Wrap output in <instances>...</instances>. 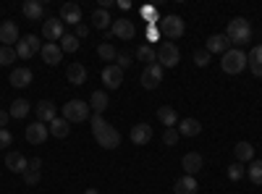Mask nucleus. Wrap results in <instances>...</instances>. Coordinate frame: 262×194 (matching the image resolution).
<instances>
[{
	"instance_id": "nucleus-47",
	"label": "nucleus",
	"mask_w": 262,
	"mask_h": 194,
	"mask_svg": "<svg viewBox=\"0 0 262 194\" xmlns=\"http://www.w3.org/2000/svg\"><path fill=\"white\" fill-rule=\"evenodd\" d=\"M86 32H90V29H86L84 24H76V37L81 39V37H86Z\"/></svg>"
},
{
	"instance_id": "nucleus-40",
	"label": "nucleus",
	"mask_w": 262,
	"mask_h": 194,
	"mask_svg": "<svg viewBox=\"0 0 262 194\" xmlns=\"http://www.w3.org/2000/svg\"><path fill=\"white\" fill-rule=\"evenodd\" d=\"M226 174H228L231 181H238V179H244V176H247V168H242V163H233V165H228Z\"/></svg>"
},
{
	"instance_id": "nucleus-8",
	"label": "nucleus",
	"mask_w": 262,
	"mask_h": 194,
	"mask_svg": "<svg viewBox=\"0 0 262 194\" xmlns=\"http://www.w3.org/2000/svg\"><path fill=\"white\" fill-rule=\"evenodd\" d=\"M111 34L118 37V39H134L137 29H134V21H128V18H116L113 24H111Z\"/></svg>"
},
{
	"instance_id": "nucleus-5",
	"label": "nucleus",
	"mask_w": 262,
	"mask_h": 194,
	"mask_svg": "<svg viewBox=\"0 0 262 194\" xmlns=\"http://www.w3.org/2000/svg\"><path fill=\"white\" fill-rule=\"evenodd\" d=\"M158 63L163 69H176L179 66V63H181V50L176 48V42L165 39L163 45L158 48Z\"/></svg>"
},
{
	"instance_id": "nucleus-18",
	"label": "nucleus",
	"mask_w": 262,
	"mask_h": 194,
	"mask_svg": "<svg viewBox=\"0 0 262 194\" xmlns=\"http://www.w3.org/2000/svg\"><path fill=\"white\" fill-rule=\"evenodd\" d=\"M27 165H29V160H27L24 155H21V153H16V149L6 153V168L11 170V174H24Z\"/></svg>"
},
{
	"instance_id": "nucleus-12",
	"label": "nucleus",
	"mask_w": 262,
	"mask_h": 194,
	"mask_svg": "<svg viewBox=\"0 0 262 194\" xmlns=\"http://www.w3.org/2000/svg\"><path fill=\"white\" fill-rule=\"evenodd\" d=\"M202 165H205V158H202L200 153H186V155L181 158V168H184L186 176H196V174L202 170Z\"/></svg>"
},
{
	"instance_id": "nucleus-2",
	"label": "nucleus",
	"mask_w": 262,
	"mask_h": 194,
	"mask_svg": "<svg viewBox=\"0 0 262 194\" xmlns=\"http://www.w3.org/2000/svg\"><path fill=\"white\" fill-rule=\"evenodd\" d=\"M158 32L165 37V39H179V37H184V32H186V27H184V18L181 16H176V13H170V16H163L160 21H158Z\"/></svg>"
},
{
	"instance_id": "nucleus-48",
	"label": "nucleus",
	"mask_w": 262,
	"mask_h": 194,
	"mask_svg": "<svg viewBox=\"0 0 262 194\" xmlns=\"http://www.w3.org/2000/svg\"><path fill=\"white\" fill-rule=\"evenodd\" d=\"M158 37V29L155 27H147V39H155Z\"/></svg>"
},
{
	"instance_id": "nucleus-16",
	"label": "nucleus",
	"mask_w": 262,
	"mask_h": 194,
	"mask_svg": "<svg viewBox=\"0 0 262 194\" xmlns=\"http://www.w3.org/2000/svg\"><path fill=\"white\" fill-rule=\"evenodd\" d=\"M34 113H37L39 123H50V121L58 118V111H55V105H53L50 100H39V102L34 105Z\"/></svg>"
},
{
	"instance_id": "nucleus-14",
	"label": "nucleus",
	"mask_w": 262,
	"mask_h": 194,
	"mask_svg": "<svg viewBox=\"0 0 262 194\" xmlns=\"http://www.w3.org/2000/svg\"><path fill=\"white\" fill-rule=\"evenodd\" d=\"M233 45L228 42V37L226 34H212L207 42H205V50L210 53V55H215V53H221V55H226L228 50H231Z\"/></svg>"
},
{
	"instance_id": "nucleus-4",
	"label": "nucleus",
	"mask_w": 262,
	"mask_h": 194,
	"mask_svg": "<svg viewBox=\"0 0 262 194\" xmlns=\"http://www.w3.org/2000/svg\"><path fill=\"white\" fill-rule=\"evenodd\" d=\"M63 118L69 123H84L90 118V102L84 100H69L63 105Z\"/></svg>"
},
{
	"instance_id": "nucleus-23",
	"label": "nucleus",
	"mask_w": 262,
	"mask_h": 194,
	"mask_svg": "<svg viewBox=\"0 0 262 194\" xmlns=\"http://www.w3.org/2000/svg\"><path fill=\"white\" fill-rule=\"evenodd\" d=\"M11 84L16 90H24V87H29L32 84V71L27 69V66H18V69H13L11 71Z\"/></svg>"
},
{
	"instance_id": "nucleus-39",
	"label": "nucleus",
	"mask_w": 262,
	"mask_h": 194,
	"mask_svg": "<svg viewBox=\"0 0 262 194\" xmlns=\"http://www.w3.org/2000/svg\"><path fill=\"white\" fill-rule=\"evenodd\" d=\"M191 58H194V63H196L200 69H205V66H210V58H212V55L202 48V50H194V53H191Z\"/></svg>"
},
{
	"instance_id": "nucleus-34",
	"label": "nucleus",
	"mask_w": 262,
	"mask_h": 194,
	"mask_svg": "<svg viewBox=\"0 0 262 194\" xmlns=\"http://www.w3.org/2000/svg\"><path fill=\"white\" fill-rule=\"evenodd\" d=\"M97 55L102 60H107V63H113L118 58V50L113 48V42H100V45H97Z\"/></svg>"
},
{
	"instance_id": "nucleus-6",
	"label": "nucleus",
	"mask_w": 262,
	"mask_h": 194,
	"mask_svg": "<svg viewBox=\"0 0 262 194\" xmlns=\"http://www.w3.org/2000/svg\"><path fill=\"white\" fill-rule=\"evenodd\" d=\"M42 45H45V42H39V37L27 34L24 39L16 42V55H18V58H32V55H37V53L42 50Z\"/></svg>"
},
{
	"instance_id": "nucleus-15",
	"label": "nucleus",
	"mask_w": 262,
	"mask_h": 194,
	"mask_svg": "<svg viewBox=\"0 0 262 194\" xmlns=\"http://www.w3.org/2000/svg\"><path fill=\"white\" fill-rule=\"evenodd\" d=\"M60 21L63 24H81V6L79 3H63L60 6Z\"/></svg>"
},
{
	"instance_id": "nucleus-10",
	"label": "nucleus",
	"mask_w": 262,
	"mask_h": 194,
	"mask_svg": "<svg viewBox=\"0 0 262 194\" xmlns=\"http://www.w3.org/2000/svg\"><path fill=\"white\" fill-rule=\"evenodd\" d=\"M102 84H105L107 90H118L121 84H123V71L116 66V63H111V66L102 69Z\"/></svg>"
},
{
	"instance_id": "nucleus-44",
	"label": "nucleus",
	"mask_w": 262,
	"mask_h": 194,
	"mask_svg": "<svg viewBox=\"0 0 262 194\" xmlns=\"http://www.w3.org/2000/svg\"><path fill=\"white\" fill-rule=\"evenodd\" d=\"M116 66H118L121 71H126V69L131 66V53H118V58H116Z\"/></svg>"
},
{
	"instance_id": "nucleus-37",
	"label": "nucleus",
	"mask_w": 262,
	"mask_h": 194,
	"mask_svg": "<svg viewBox=\"0 0 262 194\" xmlns=\"http://www.w3.org/2000/svg\"><path fill=\"white\" fill-rule=\"evenodd\" d=\"M16 48H6V45H0V66H11V63L16 60Z\"/></svg>"
},
{
	"instance_id": "nucleus-9",
	"label": "nucleus",
	"mask_w": 262,
	"mask_h": 194,
	"mask_svg": "<svg viewBox=\"0 0 262 194\" xmlns=\"http://www.w3.org/2000/svg\"><path fill=\"white\" fill-rule=\"evenodd\" d=\"M95 139H97V144L102 149H116L121 144V132H118V128H113V126H107L105 132L95 134Z\"/></svg>"
},
{
	"instance_id": "nucleus-50",
	"label": "nucleus",
	"mask_w": 262,
	"mask_h": 194,
	"mask_svg": "<svg viewBox=\"0 0 262 194\" xmlns=\"http://www.w3.org/2000/svg\"><path fill=\"white\" fill-rule=\"evenodd\" d=\"M84 194H100V191H97V189H86Z\"/></svg>"
},
{
	"instance_id": "nucleus-49",
	"label": "nucleus",
	"mask_w": 262,
	"mask_h": 194,
	"mask_svg": "<svg viewBox=\"0 0 262 194\" xmlns=\"http://www.w3.org/2000/svg\"><path fill=\"white\" fill-rule=\"evenodd\" d=\"M29 168H42V160H39V158H32V160H29Z\"/></svg>"
},
{
	"instance_id": "nucleus-42",
	"label": "nucleus",
	"mask_w": 262,
	"mask_h": 194,
	"mask_svg": "<svg viewBox=\"0 0 262 194\" xmlns=\"http://www.w3.org/2000/svg\"><path fill=\"white\" fill-rule=\"evenodd\" d=\"M90 126H92V134H100V132H105L111 123H107L102 116H92V118H90Z\"/></svg>"
},
{
	"instance_id": "nucleus-36",
	"label": "nucleus",
	"mask_w": 262,
	"mask_h": 194,
	"mask_svg": "<svg viewBox=\"0 0 262 194\" xmlns=\"http://www.w3.org/2000/svg\"><path fill=\"white\" fill-rule=\"evenodd\" d=\"M60 50L63 53H76L79 50V37L76 34H63L60 37Z\"/></svg>"
},
{
	"instance_id": "nucleus-38",
	"label": "nucleus",
	"mask_w": 262,
	"mask_h": 194,
	"mask_svg": "<svg viewBox=\"0 0 262 194\" xmlns=\"http://www.w3.org/2000/svg\"><path fill=\"white\" fill-rule=\"evenodd\" d=\"M21 176H24L27 186H37V184H39V179H42L39 168H29V165H27V170H24V174H21Z\"/></svg>"
},
{
	"instance_id": "nucleus-29",
	"label": "nucleus",
	"mask_w": 262,
	"mask_h": 194,
	"mask_svg": "<svg viewBox=\"0 0 262 194\" xmlns=\"http://www.w3.org/2000/svg\"><path fill=\"white\" fill-rule=\"evenodd\" d=\"M233 155H236V163H252L254 160V147L249 142H238L233 147Z\"/></svg>"
},
{
	"instance_id": "nucleus-13",
	"label": "nucleus",
	"mask_w": 262,
	"mask_h": 194,
	"mask_svg": "<svg viewBox=\"0 0 262 194\" xmlns=\"http://www.w3.org/2000/svg\"><path fill=\"white\" fill-rule=\"evenodd\" d=\"M42 34H45L48 42H60V37L66 34V32H63V21H60V18L42 21Z\"/></svg>"
},
{
	"instance_id": "nucleus-17",
	"label": "nucleus",
	"mask_w": 262,
	"mask_h": 194,
	"mask_svg": "<svg viewBox=\"0 0 262 194\" xmlns=\"http://www.w3.org/2000/svg\"><path fill=\"white\" fill-rule=\"evenodd\" d=\"M131 142L144 147L152 142V126L149 123H137V126H131Z\"/></svg>"
},
{
	"instance_id": "nucleus-25",
	"label": "nucleus",
	"mask_w": 262,
	"mask_h": 194,
	"mask_svg": "<svg viewBox=\"0 0 262 194\" xmlns=\"http://www.w3.org/2000/svg\"><path fill=\"white\" fill-rule=\"evenodd\" d=\"M158 118L165 128H173V126H179V113H176V107L173 105H163L160 111H158Z\"/></svg>"
},
{
	"instance_id": "nucleus-43",
	"label": "nucleus",
	"mask_w": 262,
	"mask_h": 194,
	"mask_svg": "<svg viewBox=\"0 0 262 194\" xmlns=\"http://www.w3.org/2000/svg\"><path fill=\"white\" fill-rule=\"evenodd\" d=\"M142 16L149 21V27H152V24H158V21H160V18H158V11L152 8V6H144V8H142Z\"/></svg>"
},
{
	"instance_id": "nucleus-20",
	"label": "nucleus",
	"mask_w": 262,
	"mask_h": 194,
	"mask_svg": "<svg viewBox=\"0 0 262 194\" xmlns=\"http://www.w3.org/2000/svg\"><path fill=\"white\" fill-rule=\"evenodd\" d=\"M0 42H3L6 48L16 45L18 42V27H16V21H3L0 24Z\"/></svg>"
},
{
	"instance_id": "nucleus-41",
	"label": "nucleus",
	"mask_w": 262,
	"mask_h": 194,
	"mask_svg": "<svg viewBox=\"0 0 262 194\" xmlns=\"http://www.w3.org/2000/svg\"><path fill=\"white\" fill-rule=\"evenodd\" d=\"M179 128L176 126H173V128H165V132H163V142L168 144V147H176V142H179Z\"/></svg>"
},
{
	"instance_id": "nucleus-30",
	"label": "nucleus",
	"mask_w": 262,
	"mask_h": 194,
	"mask_svg": "<svg viewBox=\"0 0 262 194\" xmlns=\"http://www.w3.org/2000/svg\"><path fill=\"white\" fill-rule=\"evenodd\" d=\"M48 128H50V134H53L55 139H66V137H69V128H71V126H69V121H66L63 116H58L55 121L48 123Z\"/></svg>"
},
{
	"instance_id": "nucleus-7",
	"label": "nucleus",
	"mask_w": 262,
	"mask_h": 194,
	"mask_svg": "<svg viewBox=\"0 0 262 194\" xmlns=\"http://www.w3.org/2000/svg\"><path fill=\"white\" fill-rule=\"evenodd\" d=\"M160 81H163V66L160 63H149V66H144V71H142V87L144 90L160 87Z\"/></svg>"
},
{
	"instance_id": "nucleus-24",
	"label": "nucleus",
	"mask_w": 262,
	"mask_h": 194,
	"mask_svg": "<svg viewBox=\"0 0 262 194\" xmlns=\"http://www.w3.org/2000/svg\"><path fill=\"white\" fill-rule=\"evenodd\" d=\"M247 69H249L254 76L262 79V45H254L252 53L247 55Z\"/></svg>"
},
{
	"instance_id": "nucleus-19",
	"label": "nucleus",
	"mask_w": 262,
	"mask_h": 194,
	"mask_svg": "<svg viewBox=\"0 0 262 194\" xmlns=\"http://www.w3.org/2000/svg\"><path fill=\"white\" fill-rule=\"evenodd\" d=\"M39 55H42V60H45L48 66H58L60 58H63V50H60V45H55V42H45L42 50H39Z\"/></svg>"
},
{
	"instance_id": "nucleus-1",
	"label": "nucleus",
	"mask_w": 262,
	"mask_h": 194,
	"mask_svg": "<svg viewBox=\"0 0 262 194\" xmlns=\"http://www.w3.org/2000/svg\"><path fill=\"white\" fill-rule=\"evenodd\" d=\"M252 24L244 18V16H236V18H231L228 21V27H226V37H228V42L233 48H238V45H247V42H252Z\"/></svg>"
},
{
	"instance_id": "nucleus-26",
	"label": "nucleus",
	"mask_w": 262,
	"mask_h": 194,
	"mask_svg": "<svg viewBox=\"0 0 262 194\" xmlns=\"http://www.w3.org/2000/svg\"><path fill=\"white\" fill-rule=\"evenodd\" d=\"M196 191H200V186H196L194 176H181L173 186V194H196Z\"/></svg>"
},
{
	"instance_id": "nucleus-28",
	"label": "nucleus",
	"mask_w": 262,
	"mask_h": 194,
	"mask_svg": "<svg viewBox=\"0 0 262 194\" xmlns=\"http://www.w3.org/2000/svg\"><path fill=\"white\" fill-rule=\"evenodd\" d=\"M107 105H111V100H107V95H105L102 90L92 92V97H90V107L95 111V116H102V113L107 111Z\"/></svg>"
},
{
	"instance_id": "nucleus-31",
	"label": "nucleus",
	"mask_w": 262,
	"mask_h": 194,
	"mask_svg": "<svg viewBox=\"0 0 262 194\" xmlns=\"http://www.w3.org/2000/svg\"><path fill=\"white\" fill-rule=\"evenodd\" d=\"M142 63H158V50H152V45H147V42H142V45H137V53H134Z\"/></svg>"
},
{
	"instance_id": "nucleus-46",
	"label": "nucleus",
	"mask_w": 262,
	"mask_h": 194,
	"mask_svg": "<svg viewBox=\"0 0 262 194\" xmlns=\"http://www.w3.org/2000/svg\"><path fill=\"white\" fill-rule=\"evenodd\" d=\"M8 118H11V113L0 111V128H6V126H8Z\"/></svg>"
},
{
	"instance_id": "nucleus-35",
	"label": "nucleus",
	"mask_w": 262,
	"mask_h": 194,
	"mask_svg": "<svg viewBox=\"0 0 262 194\" xmlns=\"http://www.w3.org/2000/svg\"><path fill=\"white\" fill-rule=\"evenodd\" d=\"M247 176H249L252 184H259V186H262V160H252V163H249Z\"/></svg>"
},
{
	"instance_id": "nucleus-32",
	"label": "nucleus",
	"mask_w": 262,
	"mask_h": 194,
	"mask_svg": "<svg viewBox=\"0 0 262 194\" xmlns=\"http://www.w3.org/2000/svg\"><path fill=\"white\" fill-rule=\"evenodd\" d=\"M111 13H107V11H102V8H97L95 13H92V27L95 29H102V32H107V29H111Z\"/></svg>"
},
{
	"instance_id": "nucleus-22",
	"label": "nucleus",
	"mask_w": 262,
	"mask_h": 194,
	"mask_svg": "<svg viewBox=\"0 0 262 194\" xmlns=\"http://www.w3.org/2000/svg\"><path fill=\"white\" fill-rule=\"evenodd\" d=\"M66 79H69V84H74V87H81V84L86 81V69H84V63H69Z\"/></svg>"
},
{
	"instance_id": "nucleus-45",
	"label": "nucleus",
	"mask_w": 262,
	"mask_h": 194,
	"mask_svg": "<svg viewBox=\"0 0 262 194\" xmlns=\"http://www.w3.org/2000/svg\"><path fill=\"white\" fill-rule=\"evenodd\" d=\"M11 142H13V134L8 132V128H0V149L11 147Z\"/></svg>"
},
{
	"instance_id": "nucleus-3",
	"label": "nucleus",
	"mask_w": 262,
	"mask_h": 194,
	"mask_svg": "<svg viewBox=\"0 0 262 194\" xmlns=\"http://www.w3.org/2000/svg\"><path fill=\"white\" fill-rule=\"evenodd\" d=\"M221 69L226 74H242L247 69V53L238 50V48H231L223 58H221Z\"/></svg>"
},
{
	"instance_id": "nucleus-21",
	"label": "nucleus",
	"mask_w": 262,
	"mask_h": 194,
	"mask_svg": "<svg viewBox=\"0 0 262 194\" xmlns=\"http://www.w3.org/2000/svg\"><path fill=\"white\" fill-rule=\"evenodd\" d=\"M21 11H24V16L29 21H42L45 18V3H42V0H27V3L21 6Z\"/></svg>"
},
{
	"instance_id": "nucleus-27",
	"label": "nucleus",
	"mask_w": 262,
	"mask_h": 194,
	"mask_svg": "<svg viewBox=\"0 0 262 194\" xmlns=\"http://www.w3.org/2000/svg\"><path fill=\"white\" fill-rule=\"evenodd\" d=\"M176 128H179L181 137H196V134L202 132V123L196 121V118H184V121H179Z\"/></svg>"
},
{
	"instance_id": "nucleus-11",
	"label": "nucleus",
	"mask_w": 262,
	"mask_h": 194,
	"mask_svg": "<svg viewBox=\"0 0 262 194\" xmlns=\"http://www.w3.org/2000/svg\"><path fill=\"white\" fill-rule=\"evenodd\" d=\"M48 132H50V128L45 126V123H29L27 126V132H24V137H27V142L29 144H45L48 142Z\"/></svg>"
},
{
	"instance_id": "nucleus-33",
	"label": "nucleus",
	"mask_w": 262,
	"mask_h": 194,
	"mask_svg": "<svg viewBox=\"0 0 262 194\" xmlns=\"http://www.w3.org/2000/svg\"><path fill=\"white\" fill-rule=\"evenodd\" d=\"M29 111H32V105H29L24 97H18V100L11 102V111H8V113H11V118H27Z\"/></svg>"
}]
</instances>
